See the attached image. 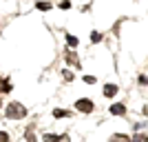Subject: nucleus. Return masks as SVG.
Segmentation results:
<instances>
[{
    "mask_svg": "<svg viewBox=\"0 0 148 142\" xmlns=\"http://www.w3.org/2000/svg\"><path fill=\"white\" fill-rule=\"evenodd\" d=\"M84 82H86V85H93V82H95V76H84Z\"/></svg>",
    "mask_w": 148,
    "mask_h": 142,
    "instance_id": "9d476101",
    "label": "nucleus"
},
{
    "mask_svg": "<svg viewBox=\"0 0 148 142\" xmlns=\"http://www.w3.org/2000/svg\"><path fill=\"white\" fill-rule=\"evenodd\" d=\"M25 113H27V109L22 105H18V102H13V105L7 107V116L9 118H22Z\"/></svg>",
    "mask_w": 148,
    "mask_h": 142,
    "instance_id": "f257e3e1",
    "label": "nucleus"
},
{
    "mask_svg": "<svg viewBox=\"0 0 148 142\" xmlns=\"http://www.w3.org/2000/svg\"><path fill=\"white\" fill-rule=\"evenodd\" d=\"M117 91H119L117 85H106V87H104V96H106V98H113Z\"/></svg>",
    "mask_w": 148,
    "mask_h": 142,
    "instance_id": "20e7f679",
    "label": "nucleus"
},
{
    "mask_svg": "<svg viewBox=\"0 0 148 142\" xmlns=\"http://www.w3.org/2000/svg\"><path fill=\"white\" fill-rule=\"evenodd\" d=\"M111 113H113V116H124V113H126V107H124L122 102H117V105L111 107Z\"/></svg>",
    "mask_w": 148,
    "mask_h": 142,
    "instance_id": "7ed1b4c3",
    "label": "nucleus"
},
{
    "mask_svg": "<svg viewBox=\"0 0 148 142\" xmlns=\"http://www.w3.org/2000/svg\"><path fill=\"white\" fill-rule=\"evenodd\" d=\"M0 142H9V133H5V131H0Z\"/></svg>",
    "mask_w": 148,
    "mask_h": 142,
    "instance_id": "1a4fd4ad",
    "label": "nucleus"
},
{
    "mask_svg": "<svg viewBox=\"0 0 148 142\" xmlns=\"http://www.w3.org/2000/svg\"><path fill=\"white\" fill-rule=\"evenodd\" d=\"M60 7H62V9H69V7H71V2H69V0H64V2H60Z\"/></svg>",
    "mask_w": 148,
    "mask_h": 142,
    "instance_id": "4468645a",
    "label": "nucleus"
},
{
    "mask_svg": "<svg viewBox=\"0 0 148 142\" xmlns=\"http://www.w3.org/2000/svg\"><path fill=\"white\" fill-rule=\"evenodd\" d=\"M53 116H56V118H66L69 113H66V111H62V109H56V111H53Z\"/></svg>",
    "mask_w": 148,
    "mask_h": 142,
    "instance_id": "6e6552de",
    "label": "nucleus"
},
{
    "mask_svg": "<svg viewBox=\"0 0 148 142\" xmlns=\"http://www.w3.org/2000/svg\"><path fill=\"white\" fill-rule=\"evenodd\" d=\"M144 142H148V138H144Z\"/></svg>",
    "mask_w": 148,
    "mask_h": 142,
    "instance_id": "2eb2a0df",
    "label": "nucleus"
},
{
    "mask_svg": "<svg viewBox=\"0 0 148 142\" xmlns=\"http://www.w3.org/2000/svg\"><path fill=\"white\" fill-rule=\"evenodd\" d=\"M66 40H69V44H71V47H75V44H77V38H73V36H69Z\"/></svg>",
    "mask_w": 148,
    "mask_h": 142,
    "instance_id": "f8f14e48",
    "label": "nucleus"
},
{
    "mask_svg": "<svg viewBox=\"0 0 148 142\" xmlns=\"http://www.w3.org/2000/svg\"><path fill=\"white\" fill-rule=\"evenodd\" d=\"M111 142H130V138L126 136V133H115V136L111 138Z\"/></svg>",
    "mask_w": 148,
    "mask_h": 142,
    "instance_id": "39448f33",
    "label": "nucleus"
},
{
    "mask_svg": "<svg viewBox=\"0 0 148 142\" xmlns=\"http://www.w3.org/2000/svg\"><path fill=\"white\" fill-rule=\"evenodd\" d=\"M60 138H56V136H44V142H58Z\"/></svg>",
    "mask_w": 148,
    "mask_h": 142,
    "instance_id": "9b49d317",
    "label": "nucleus"
},
{
    "mask_svg": "<svg viewBox=\"0 0 148 142\" xmlns=\"http://www.w3.org/2000/svg\"><path fill=\"white\" fill-rule=\"evenodd\" d=\"M75 109H77V111H82V113H91V111H93V100H88V98L77 100V102H75Z\"/></svg>",
    "mask_w": 148,
    "mask_h": 142,
    "instance_id": "f03ea898",
    "label": "nucleus"
},
{
    "mask_svg": "<svg viewBox=\"0 0 148 142\" xmlns=\"http://www.w3.org/2000/svg\"><path fill=\"white\" fill-rule=\"evenodd\" d=\"M91 40H93V42H99V40H102V33H99V31H93V33H91Z\"/></svg>",
    "mask_w": 148,
    "mask_h": 142,
    "instance_id": "0eeeda50",
    "label": "nucleus"
},
{
    "mask_svg": "<svg viewBox=\"0 0 148 142\" xmlns=\"http://www.w3.org/2000/svg\"><path fill=\"white\" fill-rule=\"evenodd\" d=\"M49 7H51L49 2H38V9H49Z\"/></svg>",
    "mask_w": 148,
    "mask_h": 142,
    "instance_id": "ddd939ff",
    "label": "nucleus"
},
{
    "mask_svg": "<svg viewBox=\"0 0 148 142\" xmlns=\"http://www.w3.org/2000/svg\"><path fill=\"white\" fill-rule=\"evenodd\" d=\"M0 91H11V82H7V80H0Z\"/></svg>",
    "mask_w": 148,
    "mask_h": 142,
    "instance_id": "423d86ee",
    "label": "nucleus"
}]
</instances>
